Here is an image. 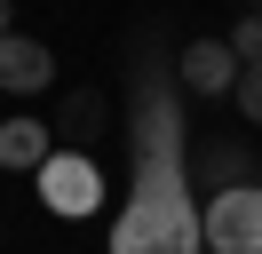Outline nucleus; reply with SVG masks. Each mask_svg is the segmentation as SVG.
<instances>
[{
    "instance_id": "5",
    "label": "nucleus",
    "mask_w": 262,
    "mask_h": 254,
    "mask_svg": "<svg viewBox=\"0 0 262 254\" xmlns=\"http://www.w3.org/2000/svg\"><path fill=\"white\" fill-rule=\"evenodd\" d=\"M238 72H246V64L230 56V40H191V48H183V88H199V95L238 88Z\"/></svg>"
},
{
    "instance_id": "6",
    "label": "nucleus",
    "mask_w": 262,
    "mask_h": 254,
    "mask_svg": "<svg viewBox=\"0 0 262 254\" xmlns=\"http://www.w3.org/2000/svg\"><path fill=\"white\" fill-rule=\"evenodd\" d=\"M56 159V135H48V119H0V167H48Z\"/></svg>"
},
{
    "instance_id": "3",
    "label": "nucleus",
    "mask_w": 262,
    "mask_h": 254,
    "mask_svg": "<svg viewBox=\"0 0 262 254\" xmlns=\"http://www.w3.org/2000/svg\"><path fill=\"white\" fill-rule=\"evenodd\" d=\"M40 199H48L56 215H96L103 206V167L88 151H56L48 167H40Z\"/></svg>"
},
{
    "instance_id": "8",
    "label": "nucleus",
    "mask_w": 262,
    "mask_h": 254,
    "mask_svg": "<svg viewBox=\"0 0 262 254\" xmlns=\"http://www.w3.org/2000/svg\"><path fill=\"white\" fill-rule=\"evenodd\" d=\"M230 95H238V111H246V119L262 127V64H246V72H238V88H230Z\"/></svg>"
},
{
    "instance_id": "9",
    "label": "nucleus",
    "mask_w": 262,
    "mask_h": 254,
    "mask_svg": "<svg viewBox=\"0 0 262 254\" xmlns=\"http://www.w3.org/2000/svg\"><path fill=\"white\" fill-rule=\"evenodd\" d=\"M96 119H103L96 95H72V103H64V127H72V135H96Z\"/></svg>"
},
{
    "instance_id": "2",
    "label": "nucleus",
    "mask_w": 262,
    "mask_h": 254,
    "mask_svg": "<svg viewBox=\"0 0 262 254\" xmlns=\"http://www.w3.org/2000/svg\"><path fill=\"white\" fill-rule=\"evenodd\" d=\"M207 246L214 254H262V183L214 190V206H207Z\"/></svg>"
},
{
    "instance_id": "1",
    "label": "nucleus",
    "mask_w": 262,
    "mask_h": 254,
    "mask_svg": "<svg viewBox=\"0 0 262 254\" xmlns=\"http://www.w3.org/2000/svg\"><path fill=\"white\" fill-rule=\"evenodd\" d=\"M207 246V215L191 206L183 183V111L159 79L135 95V199L112 222V254H199Z\"/></svg>"
},
{
    "instance_id": "7",
    "label": "nucleus",
    "mask_w": 262,
    "mask_h": 254,
    "mask_svg": "<svg viewBox=\"0 0 262 254\" xmlns=\"http://www.w3.org/2000/svg\"><path fill=\"white\" fill-rule=\"evenodd\" d=\"M230 56H238V64H262V16H238V24H230Z\"/></svg>"
},
{
    "instance_id": "10",
    "label": "nucleus",
    "mask_w": 262,
    "mask_h": 254,
    "mask_svg": "<svg viewBox=\"0 0 262 254\" xmlns=\"http://www.w3.org/2000/svg\"><path fill=\"white\" fill-rule=\"evenodd\" d=\"M0 40H8V0H0Z\"/></svg>"
},
{
    "instance_id": "4",
    "label": "nucleus",
    "mask_w": 262,
    "mask_h": 254,
    "mask_svg": "<svg viewBox=\"0 0 262 254\" xmlns=\"http://www.w3.org/2000/svg\"><path fill=\"white\" fill-rule=\"evenodd\" d=\"M48 79H56L48 40H24V32H8V40H0V88H8V95H40Z\"/></svg>"
}]
</instances>
